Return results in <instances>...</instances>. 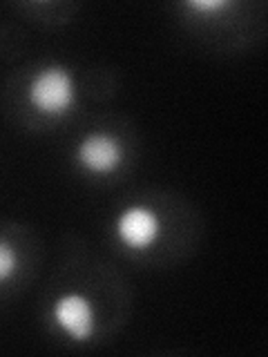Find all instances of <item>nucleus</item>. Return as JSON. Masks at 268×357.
<instances>
[{
    "label": "nucleus",
    "mask_w": 268,
    "mask_h": 357,
    "mask_svg": "<svg viewBox=\"0 0 268 357\" xmlns=\"http://www.w3.org/2000/svg\"><path fill=\"white\" fill-rule=\"evenodd\" d=\"M123 152L121 143L105 132H94L78 143L76 148V161L85 167L87 172L94 174H110L121 165Z\"/></svg>",
    "instance_id": "nucleus-4"
},
{
    "label": "nucleus",
    "mask_w": 268,
    "mask_h": 357,
    "mask_svg": "<svg viewBox=\"0 0 268 357\" xmlns=\"http://www.w3.org/2000/svg\"><path fill=\"white\" fill-rule=\"evenodd\" d=\"M188 7H193L197 11H217V9L228 7V3L226 0H190Z\"/></svg>",
    "instance_id": "nucleus-6"
},
{
    "label": "nucleus",
    "mask_w": 268,
    "mask_h": 357,
    "mask_svg": "<svg viewBox=\"0 0 268 357\" xmlns=\"http://www.w3.org/2000/svg\"><path fill=\"white\" fill-rule=\"evenodd\" d=\"M29 105L43 116H63L76 103V83L70 70L52 65L40 70L27 87Z\"/></svg>",
    "instance_id": "nucleus-1"
},
{
    "label": "nucleus",
    "mask_w": 268,
    "mask_h": 357,
    "mask_svg": "<svg viewBox=\"0 0 268 357\" xmlns=\"http://www.w3.org/2000/svg\"><path fill=\"white\" fill-rule=\"evenodd\" d=\"M54 324L67 333L74 342L92 340L96 331V312L92 301L81 293H67L54 301L52 308Z\"/></svg>",
    "instance_id": "nucleus-2"
},
{
    "label": "nucleus",
    "mask_w": 268,
    "mask_h": 357,
    "mask_svg": "<svg viewBox=\"0 0 268 357\" xmlns=\"http://www.w3.org/2000/svg\"><path fill=\"white\" fill-rule=\"evenodd\" d=\"M117 234L123 245L132 250H145L159 239L161 221L150 208L130 206L117 219Z\"/></svg>",
    "instance_id": "nucleus-3"
},
{
    "label": "nucleus",
    "mask_w": 268,
    "mask_h": 357,
    "mask_svg": "<svg viewBox=\"0 0 268 357\" xmlns=\"http://www.w3.org/2000/svg\"><path fill=\"white\" fill-rule=\"evenodd\" d=\"M16 268H18L16 250L11 248V243H7L5 239H0V284L7 282V279L16 273Z\"/></svg>",
    "instance_id": "nucleus-5"
}]
</instances>
